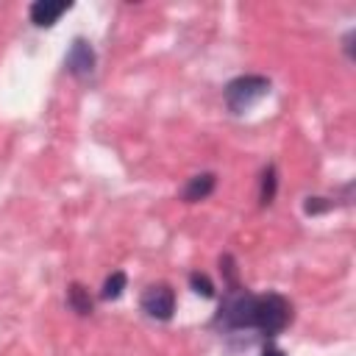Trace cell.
<instances>
[{"instance_id":"obj_2","label":"cell","mask_w":356,"mask_h":356,"mask_svg":"<svg viewBox=\"0 0 356 356\" xmlns=\"http://www.w3.org/2000/svg\"><path fill=\"white\" fill-rule=\"evenodd\" d=\"M267 92H270V78H264V75H239L225 86V106L234 114H242L253 103H259Z\"/></svg>"},{"instance_id":"obj_5","label":"cell","mask_w":356,"mask_h":356,"mask_svg":"<svg viewBox=\"0 0 356 356\" xmlns=\"http://www.w3.org/2000/svg\"><path fill=\"white\" fill-rule=\"evenodd\" d=\"M70 8V3L67 0H36V3H31V22L33 25H39V28H50V25H56L58 22V17L64 14Z\"/></svg>"},{"instance_id":"obj_7","label":"cell","mask_w":356,"mask_h":356,"mask_svg":"<svg viewBox=\"0 0 356 356\" xmlns=\"http://www.w3.org/2000/svg\"><path fill=\"white\" fill-rule=\"evenodd\" d=\"M67 303L78 314H92V295L83 284H70L67 286Z\"/></svg>"},{"instance_id":"obj_1","label":"cell","mask_w":356,"mask_h":356,"mask_svg":"<svg viewBox=\"0 0 356 356\" xmlns=\"http://www.w3.org/2000/svg\"><path fill=\"white\" fill-rule=\"evenodd\" d=\"M289 320H292V306L284 295H278V292L253 295L239 286V289H228V295L220 303V312L214 317V325L222 331L256 328L264 337H275L278 331L286 328Z\"/></svg>"},{"instance_id":"obj_12","label":"cell","mask_w":356,"mask_h":356,"mask_svg":"<svg viewBox=\"0 0 356 356\" xmlns=\"http://www.w3.org/2000/svg\"><path fill=\"white\" fill-rule=\"evenodd\" d=\"M261 356H286V353H284L281 348H264V353H261Z\"/></svg>"},{"instance_id":"obj_10","label":"cell","mask_w":356,"mask_h":356,"mask_svg":"<svg viewBox=\"0 0 356 356\" xmlns=\"http://www.w3.org/2000/svg\"><path fill=\"white\" fill-rule=\"evenodd\" d=\"M189 286L203 298H214V284H211V278L206 273H192L189 275Z\"/></svg>"},{"instance_id":"obj_8","label":"cell","mask_w":356,"mask_h":356,"mask_svg":"<svg viewBox=\"0 0 356 356\" xmlns=\"http://www.w3.org/2000/svg\"><path fill=\"white\" fill-rule=\"evenodd\" d=\"M125 284H128V275L122 273V270H114L106 281H103V289H100V298L103 300H117L120 295H122V289H125Z\"/></svg>"},{"instance_id":"obj_4","label":"cell","mask_w":356,"mask_h":356,"mask_svg":"<svg viewBox=\"0 0 356 356\" xmlns=\"http://www.w3.org/2000/svg\"><path fill=\"white\" fill-rule=\"evenodd\" d=\"M64 64H67V72H72V75H78V78L92 75V70H95V50H92V44H89L86 39H81V36L72 39Z\"/></svg>"},{"instance_id":"obj_6","label":"cell","mask_w":356,"mask_h":356,"mask_svg":"<svg viewBox=\"0 0 356 356\" xmlns=\"http://www.w3.org/2000/svg\"><path fill=\"white\" fill-rule=\"evenodd\" d=\"M217 186V175L214 172H197L186 181V186L181 189V197L186 203H197V200H206Z\"/></svg>"},{"instance_id":"obj_11","label":"cell","mask_w":356,"mask_h":356,"mask_svg":"<svg viewBox=\"0 0 356 356\" xmlns=\"http://www.w3.org/2000/svg\"><path fill=\"white\" fill-rule=\"evenodd\" d=\"M334 203L328 200V197H306V203H303V209H306V214H323V211H328Z\"/></svg>"},{"instance_id":"obj_3","label":"cell","mask_w":356,"mask_h":356,"mask_svg":"<svg viewBox=\"0 0 356 356\" xmlns=\"http://www.w3.org/2000/svg\"><path fill=\"white\" fill-rule=\"evenodd\" d=\"M142 312L153 320H170L175 312V292L170 284H150L139 300Z\"/></svg>"},{"instance_id":"obj_9","label":"cell","mask_w":356,"mask_h":356,"mask_svg":"<svg viewBox=\"0 0 356 356\" xmlns=\"http://www.w3.org/2000/svg\"><path fill=\"white\" fill-rule=\"evenodd\" d=\"M275 167L270 164L264 172H261V192H259V200L267 206V203H273V197H275Z\"/></svg>"}]
</instances>
